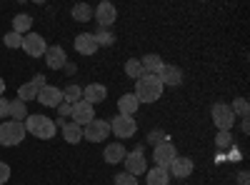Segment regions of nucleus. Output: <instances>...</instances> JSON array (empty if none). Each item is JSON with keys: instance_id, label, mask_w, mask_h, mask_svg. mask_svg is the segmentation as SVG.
Listing matches in <instances>:
<instances>
[{"instance_id": "f257e3e1", "label": "nucleus", "mask_w": 250, "mask_h": 185, "mask_svg": "<svg viewBox=\"0 0 250 185\" xmlns=\"http://www.w3.org/2000/svg\"><path fill=\"white\" fill-rule=\"evenodd\" d=\"M163 90H165V85L160 83L158 75H143L140 80H135V98L140 100V105H143V103L160 100Z\"/></svg>"}, {"instance_id": "f03ea898", "label": "nucleus", "mask_w": 250, "mask_h": 185, "mask_svg": "<svg viewBox=\"0 0 250 185\" xmlns=\"http://www.w3.org/2000/svg\"><path fill=\"white\" fill-rule=\"evenodd\" d=\"M23 125H25V133H33L38 140H50L58 133L55 120H50L48 115H28L23 120Z\"/></svg>"}, {"instance_id": "7ed1b4c3", "label": "nucleus", "mask_w": 250, "mask_h": 185, "mask_svg": "<svg viewBox=\"0 0 250 185\" xmlns=\"http://www.w3.org/2000/svg\"><path fill=\"white\" fill-rule=\"evenodd\" d=\"M23 138H25V125L23 123H15V120H3L0 123V145L3 148L20 145Z\"/></svg>"}, {"instance_id": "20e7f679", "label": "nucleus", "mask_w": 250, "mask_h": 185, "mask_svg": "<svg viewBox=\"0 0 250 185\" xmlns=\"http://www.w3.org/2000/svg\"><path fill=\"white\" fill-rule=\"evenodd\" d=\"M108 125H110V133H115V138H120V140H128L138 133V120L128 118V115H115Z\"/></svg>"}, {"instance_id": "39448f33", "label": "nucleus", "mask_w": 250, "mask_h": 185, "mask_svg": "<svg viewBox=\"0 0 250 185\" xmlns=\"http://www.w3.org/2000/svg\"><path fill=\"white\" fill-rule=\"evenodd\" d=\"M125 173H130V175H143L145 170H148V160H145V155H143V145H135V150H130V153H125Z\"/></svg>"}, {"instance_id": "423d86ee", "label": "nucleus", "mask_w": 250, "mask_h": 185, "mask_svg": "<svg viewBox=\"0 0 250 185\" xmlns=\"http://www.w3.org/2000/svg\"><path fill=\"white\" fill-rule=\"evenodd\" d=\"M93 18L98 20V25L103 30H110V25H115V20H118V8L113 3H108V0H103V3L93 10Z\"/></svg>"}, {"instance_id": "0eeeda50", "label": "nucleus", "mask_w": 250, "mask_h": 185, "mask_svg": "<svg viewBox=\"0 0 250 185\" xmlns=\"http://www.w3.org/2000/svg\"><path fill=\"white\" fill-rule=\"evenodd\" d=\"M110 135V125H108V120H90L85 128H83V138L90 140V143H103V140H108Z\"/></svg>"}, {"instance_id": "6e6552de", "label": "nucleus", "mask_w": 250, "mask_h": 185, "mask_svg": "<svg viewBox=\"0 0 250 185\" xmlns=\"http://www.w3.org/2000/svg\"><path fill=\"white\" fill-rule=\"evenodd\" d=\"M210 115H213V123H215V128L218 130H230L235 125V115L233 110L223 105V103H215V105L210 108Z\"/></svg>"}, {"instance_id": "1a4fd4ad", "label": "nucleus", "mask_w": 250, "mask_h": 185, "mask_svg": "<svg viewBox=\"0 0 250 185\" xmlns=\"http://www.w3.org/2000/svg\"><path fill=\"white\" fill-rule=\"evenodd\" d=\"M90 120H95V108L90 105V103H85V100H78L73 105V110H70V123L85 128Z\"/></svg>"}, {"instance_id": "9d476101", "label": "nucleus", "mask_w": 250, "mask_h": 185, "mask_svg": "<svg viewBox=\"0 0 250 185\" xmlns=\"http://www.w3.org/2000/svg\"><path fill=\"white\" fill-rule=\"evenodd\" d=\"M178 158V150H175V145L168 140V143H160V145H155L153 148V160H155V165L158 168H165L168 170V165Z\"/></svg>"}, {"instance_id": "9b49d317", "label": "nucleus", "mask_w": 250, "mask_h": 185, "mask_svg": "<svg viewBox=\"0 0 250 185\" xmlns=\"http://www.w3.org/2000/svg\"><path fill=\"white\" fill-rule=\"evenodd\" d=\"M23 48L30 58H40V55H45V50H48V43H45V38L43 35H38V33H28V35H23Z\"/></svg>"}, {"instance_id": "f8f14e48", "label": "nucleus", "mask_w": 250, "mask_h": 185, "mask_svg": "<svg viewBox=\"0 0 250 185\" xmlns=\"http://www.w3.org/2000/svg\"><path fill=\"white\" fill-rule=\"evenodd\" d=\"M38 103L45 105V108H58L62 103V90L55 88V85H43L38 90Z\"/></svg>"}, {"instance_id": "ddd939ff", "label": "nucleus", "mask_w": 250, "mask_h": 185, "mask_svg": "<svg viewBox=\"0 0 250 185\" xmlns=\"http://www.w3.org/2000/svg\"><path fill=\"white\" fill-rule=\"evenodd\" d=\"M193 170H195V163L190 160V158H185V155H178L170 165H168V173L170 175H175V178H190L193 175Z\"/></svg>"}, {"instance_id": "4468645a", "label": "nucleus", "mask_w": 250, "mask_h": 185, "mask_svg": "<svg viewBox=\"0 0 250 185\" xmlns=\"http://www.w3.org/2000/svg\"><path fill=\"white\" fill-rule=\"evenodd\" d=\"M45 65L50 68V70H62L65 68V63H68V55H65V50H62L60 45H48V50H45Z\"/></svg>"}, {"instance_id": "2eb2a0df", "label": "nucleus", "mask_w": 250, "mask_h": 185, "mask_svg": "<svg viewBox=\"0 0 250 185\" xmlns=\"http://www.w3.org/2000/svg\"><path fill=\"white\" fill-rule=\"evenodd\" d=\"M73 45L80 55H95L98 50V43H95V35L93 33H78L75 40H73Z\"/></svg>"}, {"instance_id": "dca6fc26", "label": "nucleus", "mask_w": 250, "mask_h": 185, "mask_svg": "<svg viewBox=\"0 0 250 185\" xmlns=\"http://www.w3.org/2000/svg\"><path fill=\"white\" fill-rule=\"evenodd\" d=\"M158 78H160V83H163V85L178 88V85L183 83V70H180L178 65H168V63H165L163 70L158 73Z\"/></svg>"}, {"instance_id": "f3484780", "label": "nucleus", "mask_w": 250, "mask_h": 185, "mask_svg": "<svg viewBox=\"0 0 250 185\" xmlns=\"http://www.w3.org/2000/svg\"><path fill=\"white\" fill-rule=\"evenodd\" d=\"M108 98V88L105 85H100V83H90L88 88H83V100L90 103V105L95 108L98 103H103Z\"/></svg>"}, {"instance_id": "a211bd4d", "label": "nucleus", "mask_w": 250, "mask_h": 185, "mask_svg": "<svg viewBox=\"0 0 250 185\" xmlns=\"http://www.w3.org/2000/svg\"><path fill=\"white\" fill-rule=\"evenodd\" d=\"M138 108H140V100L135 98V93H125V95H120V100H118V115L135 118Z\"/></svg>"}, {"instance_id": "6ab92c4d", "label": "nucleus", "mask_w": 250, "mask_h": 185, "mask_svg": "<svg viewBox=\"0 0 250 185\" xmlns=\"http://www.w3.org/2000/svg\"><path fill=\"white\" fill-rule=\"evenodd\" d=\"M140 65H143V75H158L165 63H163V58L158 53H148V55L140 58Z\"/></svg>"}, {"instance_id": "aec40b11", "label": "nucleus", "mask_w": 250, "mask_h": 185, "mask_svg": "<svg viewBox=\"0 0 250 185\" xmlns=\"http://www.w3.org/2000/svg\"><path fill=\"white\" fill-rule=\"evenodd\" d=\"M125 150L123 143H110V145H105V150H103V158H105V163H110V165H118V163L125 160Z\"/></svg>"}, {"instance_id": "412c9836", "label": "nucleus", "mask_w": 250, "mask_h": 185, "mask_svg": "<svg viewBox=\"0 0 250 185\" xmlns=\"http://www.w3.org/2000/svg\"><path fill=\"white\" fill-rule=\"evenodd\" d=\"M145 183L148 185H168L170 183V173L165 170V168H148L145 170Z\"/></svg>"}, {"instance_id": "4be33fe9", "label": "nucleus", "mask_w": 250, "mask_h": 185, "mask_svg": "<svg viewBox=\"0 0 250 185\" xmlns=\"http://www.w3.org/2000/svg\"><path fill=\"white\" fill-rule=\"evenodd\" d=\"M30 25H33V18L28 13H18L13 18V33H18V35H28L30 33Z\"/></svg>"}, {"instance_id": "5701e85b", "label": "nucleus", "mask_w": 250, "mask_h": 185, "mask_svg": "<svg viewBox=\"0 0 250 185\" xmlns=\"http://www.w3.org/2000/svg\"><path fill=\"white\" fill-rule=\"evenodd\" d=\"M60 130H62V138H65V143H70V145H78V143L83 140V128L75 125V123H65Z\"/></svg>"}, {"instance_id": "b1692460", "label": "nucleus", "mask_w": 250, "mask_h": 185, "mask_svg": "<svg viewBox=\"0 0 250 185\" xmlns=\"http://www.w3.org/2000/svg\"><path fill=\"white\" fill-rule=\"evenodd\" d=\"M70 15H73L75 23H90L93 20V8L88 3H78V5H73Z\"/></svg>"}, {"instance_id": "393cba45", "label": "nucleus", "mask_w": 250, "mask_h": 185, "mask_svg": "<svg viewBox=\"0 0 250 185\" xmlns=\"http://www.w3.org/2000/svg\"><path fill=\"white\" fill-rule=\"evenodd\" d=\"M8 118H13L15 123H23L28 118V105L23 100H10V110H8Z\"/></svg>"}, {"instance_id": "a878e982", "label": "nucleus", "mask_w": 250, "mask_h": 185, "mask_svg": "<svg viewBox=\"0 0 250 185\" xmlns=\"http://www.w3.org/2000/svg\"><path fill=\"white\" fill-rule=\"evenodd\" d=\"M235 145V143H233V135H230V130H218V135H215V148L218 150H230Z\"/></svg>"}, {"instance_id": "bb28decb", "label": "nucleus", "mask_w": 250, "mask_h": 185, "mask_svg": "<svg viewBox=\"0 0 250 185\" xmlns=\"http://www.w3.org/2000/svg\"><path fill=\"white\" fill-rule=\"evenodd\" d=\"M125 75H128L130 80H140V78H143V65H140V60H135V58L125 60Z\"/></svg>"}, {"instance_id": "cd10ccee", "label": "nucleus", "mask_w": 250, "mask_h": 185, "mask_svg": "<svg viewBox=\"0 0 250 185\" xmlns=\"http://www.w3.org/2000/svg\"><path fill=\"white\" fill-rule=\"evenodd\" d=\"M18 100H23L25 105L30 100H38V88L33 85V83H25V85H20L18 88Z\"/></svg>"}, {"instance_id": "c85d7f7f", "label": "nucleus", "mask_w": 250, "mask_h": 185, "mask_svg": "<svg viewBox=\"0 0 250 185\" xmlns=\"http://www.w3.org/2000/svg\"><path fill=\"white\" fill-rule=\"evenodd\" d=\"M62 100L70 103V105H75L78 100H83V88H80V85H75V83H70L65 90H62Z\"/></svg>"}, {"instance_id": "c756f323", "label": "nucleus", "mask_w": 250, "mask_h": 185, "mask_svg": "<svg viewBox=\"0 0 250 185\" xmlns=\"http://www.w3.org/2000/svg\"><path fill=\"white\" fill-rule=\"evenodd\" d=\"M93 35H95V43H98V48H110V45L115 43V35H113L110 30H103V28H100V30H95Z\"/></svg>"}, {"instance_id": "7c9ffc66", "label": "nucleus", "mask_w": 250, "mask_h": 185, "mask_svg": "<svg viewBox=\"0 0 250 185\" xmlns=\"http://www.w3.org/2000/svg\"><path fill=\"white\" fill-rule=\"evenodd\" d=\"M228 108L233 110V115H240V118H248V113H250V105H248V100H245V98H238V100H233Z\"/></svg>"}, {"instance_id": "2f4dec72", "label": "nucleus", "mask_w": 250, "mask_h": 185, "mask_svg": "<svg viewBox=\"0 0 250 185\" xmlns=\"http://www.w3.org/2000/svg\"><path fill=\"white\" fill-rule=\"evenodd\" d=\"M3 43H5V48H10V50H18L20 45H23V35H18V33H5L3 35Z\"/></svg>"}, {"instance_id": "473e14b6", "label": "nucleus", "mask_w": 250, "mask_h": 185, "mask_svg": "<svg viewBox=\"0 0 250 185\" xmlns=\"http://www.w3.org/2000/svg\"><path fill=\"white\" fill-rule=\"evenodd\" d=\"M168 140H170V135L165 133V130H160V128H158V130H150V133H148V143H150L153 148H155V145H160V143H168Z\"/></svg>"}, {"instance_id": "72a5a7b5", "label": "nucleus", "mask_w": 250, "mask_h": 185, "mask_svg": "<svg viewBox=\"0 0 250 185\" xmlns=\"http://www.w3.org/2000/svg\"><path fill=\"white\" fill-rule=\"evenodd\" d=\"M115 185H138V178L130 173H120V175H115Z\"/></svg>"}, {"instance_id": "f704fd0d", "label": "nucleus", "mask_w": 250, "mask_h": 185, "mask_svg": "<svg viewBox=\"0 0 250 185\" xmlns=\"http://www.w3.org/2000/svg\"><path fill=\"white\" fill-rule=\"evenodd\" d=\"M10 180V165L8 163H0V185H5Z\"/></svg>"}, {"instance_id": "c9c22d12", "label": "nucleus", "mask_w": 250, "mask_h": 185, "mask_svg": "<svg viewBox=\"0 0 250 185\" xmlns=\"http://www.w3.org/2000/svg\"><path fill=\"white\" fill-rule=\"evenodd\" d=\"M70 110H73V105H70V103H65V100H62L60 105H58V113H60V118H62V120H65V118L70 115Z\"/></svg>"}, {"instance_id": "e433bc0d", "label": "nucleus", "mask_w": 250, "mask_h": 185, "mask_svg": "<svg viewBox=\"0 0 250 185\" xmlns=\"http://www.w3.org/2000/svg\"><path fill=\"white\" fill-rule=\"evenodd\" d=\"M8 110H10V100L0 98V120H5V118H8Z\"/></svg>"}, {"instance_id": "4c0bfd02", "label": "nucleus", "mask_w": 250, "mask_h": 185, "mask_svg": "<svg viewBox=\"0 0 250 185\" xmlns=\"http://www.w3.org/2000/svg\"><path fill=\"white\" fill-rule=\"evenodd\" d=\"M30 83H33V85H35L38 90H40V88H43V85H48V83H45V75H35V78L30 80Z\"/></svg>"}, {"instance_id": "58836bf2", "label": "nucleus", "mask_w": 250, "mask_h": 185, "mask_svg": "<svg viewBox=\"0 0 250 185\" xmlns=\"http://www.w3.org/2000/svg\"><path fill=\"white\" fill-rule=\"evenodd\" d=\"M238 185H250V175H248V170H240V173H238Z\"/></svg>"}, {"instance_id": "ea45409f", "label": "nucleus", "mask_w": 250, "mask_h": 185, "mask_svg": "<svg viewBox=\"0 0 250 185\" xmlns=\"http://www.w3.org/2000/svg\"><path fill=\"white\" fill-rule=\"evenodd\" d=\"M228 160H233V163H238V160H240V150H238L235 145H233L230 150H228Z\"/></svg>"}, {"instance_id": "a19ab883", "label": "nucleus", "mask_w": 250, "mask_h": 185, "mask_svg": "<svg viewBox=\"0 0 250 185\" xmlns=\"http://www.w3.org/2000/svg\"><path fill=\"white\" fill-rule=\"evenodd\" d=\"M240 130H243L245 135L250 133V123H248V118H243V120H240Z\"/></svg>"}, {"instance_id": "79ce46f5", "label": "nucleus", "mask_w": 250, "mask_h": 185, "mask_svg": "<svg viewBox=\"0 0 250 185\" xmlns=\"http://www.w3.org/2000/svg\"><path fill=\"white\" fill-rule=\"evenodd\" d=\"M228 160V155L223 153V150H218V155H215V163H225Z\"/></svg>"}, {"instance_id": "37998d69", "label": "nucleus", "mask_w": 250, "mask_h": 185, "mask_svg": "<svg viewBox=\"0 0 250 185\" xmlns=\"http://www.w3.org/2000/svg\"><path fill=\"white\" fill-rule=\"evenodd\" d=\"M62 70H65V73H70V75H73V73H75V70H78V68H75V65H73V63H65V68H62Z\"/></svg>"}, {"instance_id": "c03bdc74", "label": "nucleus", "mask_w": 250, "mask_h": 185, "mask_svg": "<svg viewBox=\"0 0 250 185\" xmlns=\"http://www.w3.org/2000/svg\"><path fill=\"white\" fill-rule=\"evenodd\" d=\"M3 93H5V80L0 78V98H3Z\"/></svg>"}]
</instances>
